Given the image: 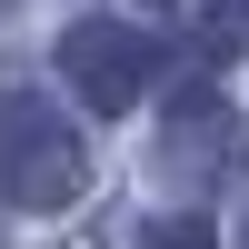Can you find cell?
I'll return each instance as SVG.
<instances>
[{
	"mask_svg": "<svg viewBox=\"0 0 249 249\" xmlns=\"http://www.w3.org/2000/svg\"><path fill=\"white\" fill-rule=\"evenodd\" d=\"M150 10H160V0H150ZM179 10H190V0H179Z\"/></svg>",
	"mask_w": 249,
	"mask_h": 249,
	"instance_id": "cell-6",
	"label": "cell"
},
{
	"mask_svg": "<svg viewBox=\"0 0 249 249\" xmlns=\"http://www.w3.org/2000/svg\"><path fill=\"white\" fill-rule=\"evenodd\" d=\"M230 170H239V110L219 90H179L170 100V130H160V179L190 190V199H210Z\"/></svg>",
	"mask_w": 249,
	"mask_h": 249,
	"instance_id": "cell-3",
	"label": "cell"
},
{
	"mask_svg": "<svg viewBox=\"0 0 249 249\" xmlns=\"http://www.w3.org/2000/svg\"><path fill=\"white\" fill-rule=\"evenodd\" d=\"M80 190H90V140H80L40 90H0V199L30 210V219H50V210H70Z\"/></svg>",
	"mask_w": 249,
	"mask_h": 249,
	"instance_id": "cell-1",
	"label": "cell"
},
{
	"mask_svg": "<svg viewBox=\"0 0 249 249\" xmlns=\"http://www.w3.org/2000/svg\"><path fill=\"white\" fill-rule=\"evenodd\" d=\"M60 80H70L90 110H130L160 80V40L130 30V20H70V30H60Z\"/></svg>",
	"mask_w": 249,
	"mask_h": 249,
	"instance_id": "cell-2",
	"label": "cell"
},
{
	"mask_svg": "<svg viewBox=\"0 0 249 249\" xmlns=\"http://www.w3.org/2000/svg\"><path fill=\"white\" fill-rule=\"evenodd\" d=\"M199 50H249V0H199Z\"/></svg>",
	"mask_w": 249,
	"mask_h": 249,
	"instance_id": "cell-4",
	"label": "cell"
},
{
	"mask_svg": "<svg viewBox=\"0 0 249 249\" xmlns=\"http://www.w3.org/2000/svg\"><path fill=\"white\" fill-rule=\"evenodd\" d=\"M0 10H10V0H0Z\"/></svg>",
	"mask_w": 249,
	"mask_h": 249,
	"instance_id": "cell-7",
	"label": "cell"
},
{
	"mask_svg": "<svg viewBox=\"0 0 249 249\" xmlns=\"http://www.w3.org/2000/svg\"><path fill=\"white\" fill-rule=\"evenodd\" d=\"M130 249H219V239H210V219H199V210H179V219H140Z\"/></svg>",
	"mask_w": 249,
	"mask_h": 249,
	"instance_id": "cell-5",
	"label": "cell"
}]
</instances>
